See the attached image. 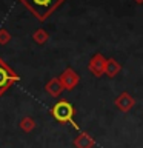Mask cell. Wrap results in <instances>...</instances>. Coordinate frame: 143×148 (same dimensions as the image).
<instances>
[{
    "instance_id": "cell-3",
    "label": "cell",
    "mask_w": 143,
    "mask_h": 148,
    "mask_svg": "<svg viewBox=\"0 0 143 148\" xmlns=\"http://www.w3.org/2000/svg\"><path fill=\"white\" fill-rule=\"evenodd\" d=\"M18 80H20L18 74L12 68H9L6 65V62L0 57V96H3Z\"/></svg>"
},
{
    "instance_id": "cell-2",
    "label": "cell",
    "mask_w": 143,
    "mask_h": 148,
    "mask_svg": "<svg viewBox=\"0 0 143 148\" xmlns=\"http://www.w3.org/2000/svg\"><path fill=\"white\" fill-rule=\"evenodd\" d=\"M51 116L60 123H69L72 125L76 130H80V127L74 122V116H76V108L72 103H69L68 100H59L55 102V105L51 108Z\"/></svg>"
},
{
    "instance_id": "cell-7",
    "label": "cell",
    "mask_w": 143,
    "mask_h": 148,
    "mask_svg": "<svg viewBox=\"0 0 143 148\" xmlns=\"http://www.w3.org/2000/svg\"><path fill=\"white\" fill-rule=\"evenodd\" d=\"M72 143H74V147H76V148H92L95 145V140H94V137H92L89 133L80 131V134L74 139Z\"/></svg>"
},
{
    "instance_id": "cell-12",
    "label": "cell",
    "mask_w": 143,
    "mask_h": 148,
    "mask_svg": "<svg viewBox=\"0 0 143 148\" xmlns=\"http://www.w3.org/2000/svg\"><path fill=\"white\" fill-rule=\"evenodd\" d=\"M9 40H11V34L5 28H0V45H6Z\"/></svg>"
},
{
    "instance_id": "cell-1",
    "label": "cell",
    "mask_w": 143,
    "mask_h": 148,
    "mask_svg": "<svg viewBox=\"0 0 143 148\" xmlns=\"http://www.w3.org/2000/svg\"><path fill=\"white\" fill-rule=\"evenodd\" d=\"M23 6L32 12V16L39 20H46L65 0H18Z\"/></svg>"
},
{
    "instance_id": "cell-13",
    "label": "cell",
    "mask_w": 143,
    "mask_h": 148,
    "mask_svg": "<svg viewBox=\"0 0 143 148\" xmlns=\"http://www.w3.org/2000/svg\"><path fill=\"white\" fill-rule=\"evenodd\" d=\"M134 2H137V3H143V0H134Z\"/></svg>"
},
{
    "instance_id": "cell-5",
    "label": "cell",
    "mask_w": 143,
    "mask_h": 148,
    "mask_svg": "<svg viewBox=\"0 0 143 148\" xmlns=\"http://www.w3.org/2000/svg\"><path fill=\"white\" fill-rule=\"evenodd\" d=\"M106 60L103 56H101L100 53L94 54L89 60V63H88V69L94 74L95 77H101L105 74V68H106Z\"/></svg>"
},
{
    "instance_id": "cell-4",
    "label": "cell",
    "mask_w": 143,
    "mask_h": 148,
    "mask_svg": "<svg viewBox=\"0 0 143 148\" xmlns=\"http://www.w3.org/2000/svg\"><path fill=\"white\" fill-rule=\"evenodd\" d=\"M59 79H60V82H62V85L66 91H72L74 88L78 85V82H80V76H78L77 71H74L72 68H66L62 74H60Z\"/></svg>"
},
{
    "instance_id": "cell-11",
    "label": "cell",
    "mask_w": 143,
    "mask_h": 148,
    "mask_svg": "<svg viewBox=\"0 0 143 148\" xmlns=\"http://www.w3.org/2000/svg\"><path fill=\"white\" fill-rule=\"evenodd\" d=\"M48 39H49V34L43 29V28H39V29L34 31V34H32V40H34L35 43H39V45L46 43Z\"/></svg>"
},
{
    "instance_id": "cell-10",
    "label": "cell",
    "mask_w": 143,
    "mask_h": 148,
    "mask_svg": "<svg viewBox=\"0 0 143 148\" xmlns=\"http://www.w3.org/2000/svg\"><path fill=\"white\" fill-rule=\"evenodd\" d=\"M18 127H20L22 131L31 133V131H34V128H35V120L32 119L31 116H25V117L20 119V123H18Z\"/></svg>"
},
{
    "instance_id": "cell-6",
    "label": "cell",
    "mask_w": 143,
    "mask_h": 148,
    "mask_svg": "<svg viewBox=\"0 0 143 148\" xmlns=\"http://www.w3.org/2000/svg\"><path fill=\"white\" fill-rule=\"evenodd\" d=\"M114 105L117 106L122 113H128V111H131L134 106H136V99H134V96H131L129 92L123 91V92H120L117 96V99L114 100Z\"/></svg>"
},
{
    "instance_id": "cell-8",
    "label": "cell",
    "mask_w": 143,
    "mask_h": 148,
    "mask_svg": "<svg viewBox=\"0 0 143 148\" xmlns=\"http://www.w3.org/2000/svg\"><path fill=\"white\" fill-rule=\"evenodd\" d=\"M45 91L48 92L49 96H52V97H59L65 91V88H63V85H62V82H60L59 77H52L45 85Z\"/></svg>"
},
{
    "instance_id": "cell-9",
    "label": "cell",
    "mask_w": 143,
    "mask_h": 148,
    "mask_svg": "<svg viewBox=\"0 0 143 148\" xmlns=\"http://www.w3.org/2000/svg\"><path fill=\"white\" fill-rule=\"evenodd\" d=\"M120 71H122V65H120L114 57H109L108 60H106L105 74H106V76H108L109 79H112V77L117 76V74H120Z\"/></svg>"
}]
</instances>
